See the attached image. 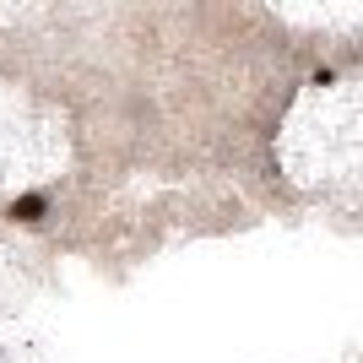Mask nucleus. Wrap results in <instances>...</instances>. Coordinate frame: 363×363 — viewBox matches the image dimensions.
Here are the masks:
<instances>
[{
    "mask_svg": "<svg viewBox=\"0 0 363 363\" xmlns=\"http://www.w3.org/2000/svg\"><path fill=\"white\" fill-rule=\"evenodd\" d=\"M44 212H49V196H44V190H33V196H16L11 201V223H44Z\"/></svg>",
    "mask_w": 363,
    "mask_h": 363,
    "instance_id": "f257e3e1",
    "label": "nucleus"
}]
</instances>
